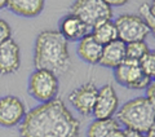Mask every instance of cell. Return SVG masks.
Returning <instances> with one entry per match:
<instances>
[{"instance_id":"obj_1","label":"cell","mask_w":155,"mask_h":137,"mask_svg":"<svg viewBox=\"0 0 155 137\" xmlns=\"http://www.w3.org/2000/svg\"><path fill=\"white\" fill-rule=\"evenodd\" d=\"M21 137H80V122L61 99L27 111L19 123Z\"/></svg>"},{"instance_id":"obj_2","label":"cell","mask_w":155,"mask_h":137,"mask_svg":"<svg viewBox=\"0 0 155 137\" xmlns=\"http://www.w3.org/2000/svg\"><path fill=\"white\" fill-rule=\"evenodd\" d=\"M71 65L69 43L57 30L41 31L34 49V66L36 70L51 71L56 76L69 71Z\"/></svg>"},{"instance_id":"obj_3","label":"cell","mask_w":155,"mask_h":137,"mask_svg":"<svg viewBox=\"0 0 155 137\" xmlns=\"http://www.w3.org/2000/svg\"><path fill=\"white\" fill-rule=\"evenodd\" d=\"M115 115V120L119 124H123L125 129L137 131L145 135L154 127L155 105H153L146 97H136L116 110Z\"/></svg>"},{"instance_id":"obj_4","label":"cell","mask_w":155,"mask_h":137,"mask_svg":"<svg viewBox=\"0 0 155 137\" xmlns=\"http://www.w3.org/2000/svg\"><path fill=\"white\" fill-rule=\"evenodd\" d=\"M70 14L78 17L92 30L100 23L111 21L113 11L105 0H78L71 4Z\"/></svg>"},{"instance_id":"obj_5","label":"cell","mask_w":155,"mask_h":137,"mask_svg":"<svg viewBox=\"0 0 155 137\" xmlns=\"http://www.w3.org/2000/svg\"><path fill=\"white\" fill-rule=\"evenodd\" d=\"M58 79L47 70H35L28 79V93L41 104L54 100L58 95Z\"/></svg>"},{"instance_id":"obj_6","label":"cell","mask_w":155,"mask_h":137,"mask_svg":"<svg viewBox=\"0 0 155 137\" xmlns=\"http://www.w3.org/2000/svg\"><path fill=\"white\" fill-rule=\"evenodd\" d=\"M118 32V39L124 44L134 42H145L151 31L145 22L136 14H122L114 21Z\"/></svg>"},{"instance_id":"obj_7","label":"cell","mask_w":155,"mask_h":137,"mask_svg":"<svg viewBox=\"0 0 155 137\" xmlns=\"http://www.w3.org/2000/svg\"><path fill=\"white\" fill-rule=\"evenodd\" d=\"M115 79L119 84L129 88V89H146L153 80L143 75L138 65V61L125 60L120 65L114 68Z\"/></svg>"},{"instance_id":"obj_8","label":"cell","mask_w":155,"mask_h":137,"mask_svg":"<svg viewBox=\"0 0 155 137\" xmlns=\"http://www.w3.org/2000/svg\"><path fill=\"white\" fill-rule=\"evenodd\" d=\"M97 93H98V89L94 83L89 82L72 91L69 95V101L79 114L88 116L93 111Z\"/></svg>"},{"instance_id":"obj_9","label":"cell","mask_w":155,"mask_h":137,"mask_svg":"<svg viewBox=\"0 0 155 137\" xmlns=\"http://www.w3.org/2000/svg\"><path fill=\"white\" fill-rule=\"evenodd\" d=\"M118 106L119 100L114 87L111 84H106L98 89L92 114L96 119H109L113 118V115L118 110Z\"/></svg>"},{"instance_id":"obj_10","label":"cell","mask_w":155,"mask_h":137,"mask_svg":"<svg viewBox=\"0 0 155 137\" xmlns=\"http://www.w3.org/2000/svg\"><path fill=\"white\" fill-rule=\"evenodd\" d=\"M26 114L23 102L16 96H5L0 99V125L14 127L19 124Z\"/></svg>"},{"instance_id":"obj_11","label":"cell","mask_w":155,"mask_h":137,"mask_svg":"<svg viewBox=\"0 0 155 137\" xmlns=\"http://www.w3.org/2000/svg\"><path fill=\"white\" fill-rule=\"evenodd\" d=\"M19 65H21L19 47L11 38L0 44V74H13L19 68Z\"/></svg>"},{"instance_id":"obj_12","label":"cell","mask_w":155,"mask_h":137,"mask_svg":"<svg viewBox=\"0 0 155 137\" xmlns=\"http://www.w3.org/2000/svg\"><path fill=\"white\" fill-rule=\"evenodd\" d=\"M61 35L64 36L67 42H79L81 40L85 35L91 34V28L84 25L78 17L69 14L62 18V21L60 23V30Z\"/></svg>"},{"instance_id":"obj_13","label":"cell","mask_w":155,"mask_h":137,"mask_svg":"<svg viewBox=\"0 0 155 137\" xmlns=\"http://www.w3.org/2000/svg\"><path fill=\"white\" fill-rule=\"evenodd\" d=\"M124 60H125V44L120 42L119 39H116V40L102 47V52H101L98 63L101 66L109 68H116Z\"/></svg>"},{"instance_id":"obj_14","label":"cell","mask_w":155,"mask_h":137,"mask_svg":"<svg viewBox=\"0 0 155 137\" xmlns=\"http://www.w3.org/2000/svg\"><path fill=\"white\" fill-rule=\"evenodd\" d=\"M101 52H102V45L100 43H97L96 39L91 34L85 35L81 40H79L76 53L84 62L92 63V65L98 63Z\"/></svg>"},{"instance_id":"obj_15","label":"cell","mask_w":155,"mask_h":137,"mask_svg":"<svg viewBox=\"0 0 155 137\" xmlns=\"http://www.w3.org/2000/svg\"><path fill=\"white\" fill-rule=\"evenodd\" d=\"M7 8L21 17H36L44 9L43 0H9Z\"/></svg>"},{"instance_id":"obj_16","label":"cell","mask_w":155,"mask_h":137,"mask_svg":"<svg viewBox=\"0 0 155 137\" xmlns=\"http://www.w3.org/2000/svg\"><path fill=\"white\" fill-rule=\"evenodd\" d=\"M91 35L102 47L118 39V32H116V27L113 21H106L97 25L96 27L92 28Z\"/></svg>"},{"instance_id":"obj_17","label":"cell","mask_w":155,"mask_h":137,"mask_svg":"<svg viewBox=\"0 0 155 137\" xmlns=\"http://www.w3.org/2000/svg\"><path fill=\"white\" fill-rule=\"evenodd\" d=\"M120 128V124L114 118L96 119L91 123L87 131V137H107L111 131Z\"/></svg>"},{"instance_id":"obj_18","label":"cell","mask_w":155,"mask_h":137,"mask_svg":"<svg viewBox=\"0 0 155 137\" xmlns=\"http://www.w3.org/2000/svg\"><path fill=\"white\" fill-rule=\"evenodd\" d=\"M149 51V45L145 42H134L125 44V58L140 61Z\"/></svg>"},{"instance_id":"obj_19","label":"cell","mask_w":155,"mask_h":137,"mask_svg":"<svg viewBox=\"0 0 155 137\" xmlns=\"http://www.w3.org/2000/svg\"><path fill=\"white\" fill-rule=\"evenodd\" d=\"M140 18L142 19L145 22V25H146L150 31H154L155 30V7H154V3H151V5H150L149 3H142L141 5H140Z\"/></svg>"},{"instance_id":"obj_20","label":"cell","mask_w":155,"mask_h":137,"mask_svg":"<svg viewBox=\"0 0 155 137\" xmlns=\"http://www.w3.org/2000/svg\"><path fill=\"white\" fill-rule=\"evenodd\" d=\"M138 65L143 75H146L150 79H154L155 76V53L154 51H149L141 60L138 61Z\"/></svg>"},{"instance_id":"obj_21","label":"cell","mask_w":155,"mask_h":137,"mask_svg":"<svg viewBox=\"0 0 155 137\" xmlns=\"http://www.w3.org/2000/svg\"><path fill=\"white\" fill-rule=\"evenodd\" d=\"M11 35H12V30H11L9 23L5 19L0 18V44H3L8 39H11Z\"/></svg>"},{"instance_id":"obj_22","label":"cell","mask_w":155,"mask_h":137,"mask_svg":"<svg viewBox=\"0 0 155 137\" xmlns=\"http://www.w3.org/2000/svg\"><path fill=\"white\" fill-rule=\"evenodd\" d=\"M146 99L151 102L153 105H155V84H154V82L150 83V85L146 88Z\"/></svg>"},{"instance_id":"obj_23","label":"cell","mask_w":155,"mask_h":137,"mask_svg":"<svg viewBox=\"0 0 155 137\" xmlns=\"http://www.w3.org/2000/svg\"><path fill=\"white\" fill-rule=\"evenodd\" d=\"M124 137H145V135L140 133V132H137V131L124 129Z\"/></svg>"},{"instance_id":"obj_24","label":"cell","mask_w":155,"mask_h":137,"mask_svg":"<svg viewBox=\"0 0 155 137\" xmlns=\"http://www.w3.org/2000/svg\"><path fill=\"white\" fill-rule=\"evenodd\" d=\"M107 137H124V131L123 129H114V131H111L110 133L107 135Z\"/></svg>"},{"instance_id":"obj_25","label":"cell","mask_w":155,"mask_h":137,"mask_svg":"<svg viewBox=\"0 0 155 137\" xmlns=\"http://www.w3.org/2000/svg\"><path fill=\"white\" fill-rule=\"evenodd\" d=\"M109 4L110 7L113 5H124V4H127V0H109V2H106Z\"/></svg>"},{"instance_id":"obj_26","label":"cell","mask_w":155,"mask_h":137,"mask_svg":"<svg viewBox=\"0 0 155 137\" xmlns=\"http://www.w3.org/2000/svg\"><path fill=\"white\" fill-rule=\"evenodd\" d=\"M145 137H155V129H154V127H153V128H150V129L146 132Z\"/></svg>"},{"instance_id":"obj_27","label":"cell","mask_w":155,"mask_h":137,"mask_svg":"<svg viewBox=\"0 0 155 137\" xmlns=\"http://www.w3.org/2000/svg\"><path fill=\"white\" fill-rule=\"evenodd\" d=\"M7 7V0H0V9Z\"/></svg>"}]
</instances>
